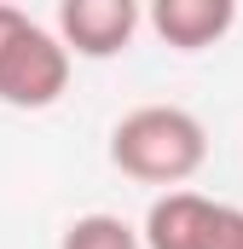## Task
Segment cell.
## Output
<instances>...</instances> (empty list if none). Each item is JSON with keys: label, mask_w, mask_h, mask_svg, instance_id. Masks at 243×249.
Masks as SVG:
<instances>
[{"label": "cell", "mask_w": 243, "mask_h": 249, "mask_svg": "<svg viewBox=\"0 0 243 249\" xmlns=\"http://www.w3.org/2000/svg\"><path fill=\"white\" fill-rule=\"evenodd\" d=\"M110 162L139 186H185L208 162V133L180 105H139L110 127Z\"/></svg>", "instance_id": "6da1fadb"}, {"label": "cell", "mask_w": 243, "mask_h": 249, "mask_svg": "<svg viewBox=\"0 0 243 249\" xmlns=\"http://www.w3.org/2000/svg\"><path fill=\"white\" fill-rule=\"evenodd\" d=\"M64 87H69V53L58 47L52 29H41L35 18H23V29L0 53V105H12V110H47V105L64 99Z\"/></svg>", "instance_id": "7a4b0ae2"}, {"label": "cell", "mask_w": 243, "mask_h": 249, "mask_svg": "<svg viewBox=\"0 0 243 249\" xmlns=\"http://www.w3.org/2000/svg\"><path fill=\"white\" fill-rule=\"evenodd\" d=\"M232 203H214L203 191H162L145 209L139 226V249H214L226 232Z\"/></svg>", "instance_id": "3957f363"}, {"label": "cell", "mask_w": 243, "mask_h": 249, "mask_svg": "<svg viewBox=\"0 0 243 249\" xmlns=\"http://www.w3.org/2000/svg\"><path fill=\"white\" fill-rule=\"evenodd\" d=\"M139 6L133 0H64L58 6V47L69 58H116L139 35Z\"/></svg>", "instance_id": "277c9868"}, {"label": "cell", "mask_w": 243, "mask_h": 249, "mask_svg": "<svg viewBox=\"0 0 243 249\" xmlns=\"http://www.w3.org/2000/svg\"><path fill=\"white\" fill-rule=\"evenodd\" d=\"M145 18L174 53H203V47L226 41V29L238 23V6L232 0H156Z\"/></svg>", "instance_id": "5b68a950"}, {"label": "cell", "mask_w": 243, "mask_h": 249, "mask_svg": "<svg viewBox=\"0 0 243 249\" xmlns=\"http://www.w3.org/2000/svg\"><path fill=\"white\" fill-rule=\"evenodd\" d=\"M58 249H139V232L122 214H75L64 226Z\"/></svg>", "instance_id": "8992f818"}, {"label": "cell", "mask_w": 243, "mask_h": 249, "mask_svg": "<svg viewBox=\"0 0 243 249\" xmlns=\"http://www.w3.org/2000/svg\"><path fill=\"white\" fill-rule=\"evenodd\" d=\"M23 18H29L23 6H6V0H0V53H6V41H12V35L23 29Z\"/></svg>", "instance_id": "52a82bcc"}, {"label": "cell", "mask_w": 243, "mask_h": 249, "mask_svg": "<svg viewBox=\"0 0 243 249\" xmlns=\"http://www.w3.org/2000/svg\"><path fill=\"white\" fill-rule=\"evenodd\" d=\"M214 249H243V209L226 214V232H220V244H214Z\"/></svg>", "instance_id": "ba28073f"}]
</instances>
